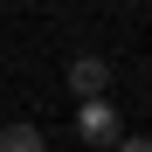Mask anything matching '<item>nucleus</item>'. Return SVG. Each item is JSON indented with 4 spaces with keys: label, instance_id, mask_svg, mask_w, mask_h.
Returning a JSON list of instances; mask_svg holds the SVG:
<instances>
[{
    "label": "nucleus",
    "instance_id": "nucleus-1",
    "mask_svg": "<svg viewBox=\"0 0 152 152\" xmlns=\"http://www.w3.org/2000/svg\"><path fill=\"white\" fill-rule=\"evenodd\" d=\"M76 132H83L90 145H118V138H124V132H118V111L104 104V97H90V104L76 111Z\"/></svg>",
    "mask_w": 152,
    "mask_h": 152
},
{
    "label": "nucleus",
    "instance_id": "nucleus-2",
    "mask_svg": "<svg viewBox=\"0 0 152 152\" xmlns=\"http://www.w3.org/2000/svg\"><path fill=\"white\" fill-rule=\"evenodd\" d=\"M104 83H111V62H104V56H76V62H69V90L83 97V104L104 97Z\"/></svg>",
    "mask_w": 152,
    "mask_h": 152
},
{
    "label": "nucleus",
    "instance_id": "nucleus-3",
    "mask_svg": "<svg viewBox=\"0 0 152 152\" xmlns=\"http://www.w3.org/2000/svg\"><path fill=\"white\" fill-rule=\"evenodd\" d=\"M0 152H48V138H42V124H7L0 132Z\"/></svg>",
    "mask_w": 152,
    "mask_h": 152
},
{
    "label": "nucleus",
    "instance_id": "nucleus-4",
    "mask_svg": "<svg viewBox=\"0 0 152 152\" xmlns=\"http://www.w3.org/2000/svg\"><path fill=\"white\" fill-rule=\"evenodd\" d=\"M111 152H152V138H118Z\"/></svg>",
    "mask_w": 152,
    "mask_h": 152
}]
</instances>
